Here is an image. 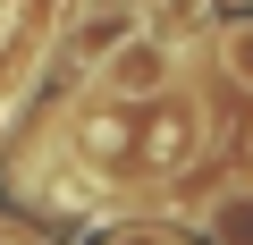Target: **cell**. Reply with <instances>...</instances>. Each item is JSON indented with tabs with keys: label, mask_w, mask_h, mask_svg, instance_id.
<instances>
[{
	"label": "cell",
	"mask_w": 253,
	"mask_h": 245,
	"mask_svg": "<svg viewBox=\"0 0 253 245\" xmlns=\"http://www.w3.org/2000/svg\"><path fill=\"white\" fill-rule=\"evenodd\" d=\"M84 144H101L93 161H110L118 178H177L203 144V118L169 93H152V101H110L101 93L93 118H84Z\"/></svg>",
	"instance_id": "1"
},
{
	"label": "cell",
	"mask_w": 253,
	"mask_h": 245,
	"mask_svg": "<svg viewBox=\"0 0 253 245\" xmlns=\"http://www.w3.org/2000/svg\"><path fill=\"white\" fill-rule=\"evenodd\" d=\"M169 76H177V59H169L161 34H126V43L93 68V93H110V101H152V93H169Z\"/></svg>",
	"instance_id": "2"
},
{
	"label": "cell",
	"mask_w": 253,
	"mask_h": 245,
	"mask_svg": "<svg viewBox=\"0 0 253 245\" xmlns=\"http://www.w3.org/2000/svg\"><path fill=\"white\" fill-rule=\"evenodd\" d=\"M211 237L219 245H253V186H236V195L211 203Z\"/></svg>",
	"instance_id": "3"
},
{
	"label": "cell",
	"mask_w": 253,
	"mask_h": 245,
	"mask_svg": "<svg viewBox=\"0 0 253 245\" xmlns=\"http://www.w3.org/2000/svg\"><path fill=\"white\" fill-rule=\"evenodd\" d=\"M219 59H228V76H236V85H253V17H236V26L219 34Z\"/></svg>",
	"instance_id": "4"
},
{
	"label": "cell",
	"mask_w": 253,
	"mask_h": 245,
	"mask_svg": "<svg viewBox=\"0 0 253 245\" xmlns=\"http://www.w3.org/2000/svg\"><path fill=\"white\" fill-rule=\"evenodd\" d=\"M118 245H169V237H152V228H144V237H118Z\"/></svg>",
	"instance_id": "5"
}]
</instances>
